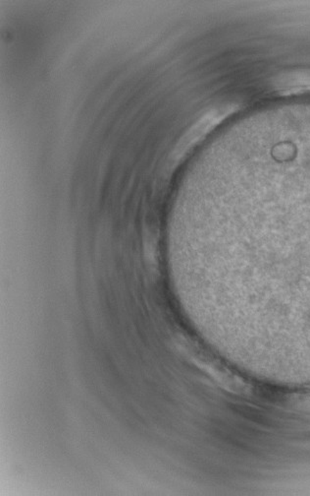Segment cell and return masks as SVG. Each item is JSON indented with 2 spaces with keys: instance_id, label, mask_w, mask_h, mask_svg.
<instances>
[{
  "instance_id": "1",
  "label": "cell",
  "mask_w": 310,
  "mask_h": 496,
  "mask_svg": "<svg viewBox=\"0 0 310 496\" xmlns=\"http://www.w3.org/2000/svg\"><path fill=\"white\" fill-rule=\"evenodd\" d=\"M226 114H227V111L223 109H214V111H209V113L205 114L197 121L194 127L188 131L187 137H186V142H183V144L186 143V144L188 145L199 140L205 133L209 132V130H211L215 124L218 123Z\"/></svg>"
}]
</instances>
